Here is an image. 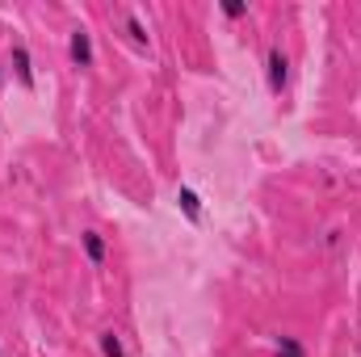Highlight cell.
Wrapping results in <instances>:
<instances>
[{"label":"cell","mask_w":361,"mask_h":357,"mask_svg":"<svg viewBox=\"0 0 361 357\" xmlns=\"http://www.w3.org/2000/svg\"><path fill=\"white\" fill-rule=\"evenodd\" d=\"M8 76L21 85L25 92L38 89V76H34V59H30V47L21 42V38H13V47H8Z\"/></svg>","instance_id":"6da1fadb"},{"label":"cell","mask_w":361,"mask_h":357,"mask_svg":"<svg viewBox=\"0 0 361 357\" xmlns=\"http://www.w3.org/2000/svg\"><path fill=\"white\" fill-rule=\"evenodd\" d=\"M265 85H269L273 97H281V92L290 89V55L281 47L265 51Z\"/></svg>","instance_id":"7a4b0ae2"},{"label":"cell","mask_w":361,"mask_h":357,"mask_svg":"<svg viewBox=\"0 0 361 357\" xmlns=\"http://www.w3.org/2000/svg\"><path fill=\"white\" fill-rule=\"evenodd\" d=\"M68 59L76 63V68H92L97 63V51H92V34L85 25H76L72 34H68Z\"/></svg>","instance_id":"3957f363"},{"label":"cell","mask_w":361,"mask_h":357,"mask_svg":"<svg viewBox=\"0 0 361 357\" xmlns=\"http://www.w3.org/2000/svg\"><path fill=\"white\" fill-rule=\"evenodd\" d=\"M80 253H85V261H89L92 269H105V261H109V240H105L97 227H85V231H80Z\"/></svg>","instance_id":"277c9868"},{"label":"cell","mask_w":361,"mask_h":357,"mask_svg":"<svg viewBox=\"0 0 361 357\" xmlns=\"http://www.w3.org/2000/svg\"><path fill=\"white\" fill-rule=\"evenodd\" d=\"M177 210L189 219V223H193V227L202 223V198H197L189 185H180V189H177Z\"/></svg>","instance_id":"5b68a950"},{"label":"cell","mask_w":361,"mask_h":357,"mask_svg":"<svg viewBox=\"0 0 361 357\" xmlns=\"http://www.w3.org/2000/svg\"><path fill=\"white\" fill-rule=\"evenodd\" d=\"M269 341H273V357H307V345L290 332H273Z\"/></svg>","instance_id":"8992f818"},{"label":"cell","mask_w":361,"mask_h":357,"mask_svg":"<svg viewBox=\"0 0 361 357\" xmlns=\"http://www.w3.org/2000/svg\"><path fill=\"white\" fill-rule=\"evenodd\" d=\"M97 349H101V357H130V353H126V341H122L114 328L97 332Z\"/></svg>","instance_id":"52a82bcc"},{"label":"cell","mask_w":361,"mask_h":357,"mask_svg":"<svg viewBox=\"0 0 361 357\" xmlns=\"http://www.w3.org/2000/svg\"><path fill=\"white\" fill-rule=\"evenodd\" d=\"M126 34H130V42H135L139 51H147V47H152V34H147V25H143V17H139L135 8L126 13Z\"/></svg>","instance_id":"ba28073f"},{"label":"cell","mask_w":361,"mask_h":357,"mask_svg":"<svg viewBox=\"0 0 361 357\" xmlns=\"http://www.w3.org/2000/svg\"><path fill=\"white\" fill-rule=\"evenodd\" d=\"M219 13H223L227 21H244V17L252 13V4H248V0H219Z\"/></svg>","instance_id":"9c48e42d"},{"label":"cell","mask_w":361,"mask_h":357,"mask_svg":"<svg viewBox=\"0 0 361 357\" xmlns=\"http://www.w3.org/2000/svg\"><path fill=\"white\" fill-rule=\"evenodd\" d=\"M4 72H8V68H4V63H0V89H4Z\"/></svg>","instance_id":"30bf717a"},{"label":"cell","mask_w":361,"mask_h":357,"mask_svg":"<svg viewBox=\"0 0 361 357\" xmlns=\"http://www.w3.org/2000/svg\"><path fill=\"white\" fill-rule=\"evenodd\" d=\"M0 357H4V353H0Z\"/></svg>","instance_id":"8fae6325"}]
</instances>
